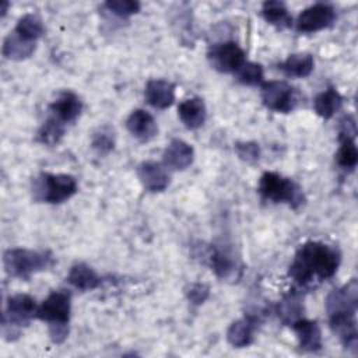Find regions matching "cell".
Listing matches in <instances>:
<instances>
[{
    "label": "cell",
    "mask_w": 358,
    "mask_h": 358,
    "mask_svg": "<svg viewBox=\"0 0 358 358\" xmlns=\"http://www.w3.org/2000/svg\"><path fill=\"white\" fill-rule=\"evenodd\" d=\"M340 263L341 253L337 248L319 241H308L296 249L288 275L299 288H308L331 278Z\"/></svg>",
    "instance_id": "obj_1"
},
{
    "label": "cell",
    "mask_w": 358,
    "mask_h": 358,
    "mask_svg": "<svg viewBox=\"0 0 358 358\" xmlns=\"http://www.w3.org/2000/svg\"><path fill=\"white\" fill-rule=\"evenodd\" d=\"M71 316V294L67 289L52 291L39 305L36 319L48 324L52 343L62 344L69 337Z\"/></svg>",
    "instance_id": "obj_2"
},
{
    "label": "cell",
    "mask_w": 358,
    "mask_h": 358,
    "mask_svg": "<svg viewBox=\"0 0 358 358\" xmlns=\"http://www.w3.org/2000/svg\"><path fill=\"white\" fill-rule=\"evenodd\" d=\"M55 264L50 250H34L27 248H11L3 255V266L7 275L29 280L32 275L49 270Z\"/></svg>",
    "instance_id": "obj_3"
},
{
    "label": "cell",
    "mask_w": 358,
    "mask_h": 358,
    "mask_svg": "<svg viewBox=\"0 0 358 358\" xmlns=\"http://www.w3.org/2000/svg\"><path fill=\"white\" fill-rule=\"evenodd\" d=\"M257 192L266 201L287 204L295 210L305 203V194L296 182L271 171H267L260 176Z\"/></svg>",
    "instance_id": "obj_4"
},
{
    "label": "cell",
    "mask_w": 358,
    "mask_h": 358,
    "mask_svg": "<svg viewBox=\"0 0 358 358\" xmlns=\"http://www.w3.org/2000/svg\"><path fill=\"white\" fill-rule=\"evenodd\" d=\"M77 190V179L70 173L41 172L32 183L34 199L48 204L64 203L71 199Z\"/></svg>",
    "instance_id": "obj_5"
},
{
    "label": "cell",
    "mask_w": 358,
    "mask_h": 358,
    "mask_svg": "<svg viewBox=\"0 0 358 358\" xmlns=\"http://www.w3.org/2000/svg\"><path fill=\"white\" fill-rule=\"evenodd\" d=\"M36 299L28 294H15L8 296L3 313L1 333L7 341L20 337L21 330L36 317Z\"/></svg>",
    "instance_id": "obj_6"
},
{
    "label": "cell",
    "mask_w": 358,
    "mask_h": 358,
    "mask_svg": "<svg viewBox=\"0 0 358 358\" xmlns=\"http://www.w3.org/2000/svg\"><path fill=\"white\" fill-rule=\"evenodd\" d=\"M260 98L267 109L277 113H289L298 105V92L291 84L282 80L263 81Z\"/></svg>",
    "instance_id": "obj_7"
},
{
    "label": "cell",
    "mask_w": 358,
    "mask_h": 358,
    "mask_svg": "<svg viewBox=\"0 0 358 358\" xmlns=\"http://www.w3.org/2000/svg\"><path fill=\"white\" fill-rule=\"evenodd\" d=\"M210 66L220 73L235 74L246 62L245 50L234 41L214 43L207 50Z\"/></svg>",
    "instance_id": "obj_8"
},
{
    "label": "cell",
    "mask_w": 358,
    "mask_h": 358,
    "mask_svg": "<svg viewBox=\"0 0 358 358\" xmlns=\"http://www.w3.org/2000/svg\"><path fill=\"white\" fill-rule=\"evenodd\" d=\"M357 126L352 116L347 115L340 120L338 143L340 147L336 152V164L340 169L350 173L357 168L358 164V148L355 143Z\"/></svg>",
    "instance_id": "obj_9"
},
{
    "label": "cell",
    "mask_w": 358,
    "mask_h": 358,
    "mask_svg": "<svg viewBox=\"0 0 358 358\" xmlns=\"http://www.w3.org/2000/svg\"><path fill=\"white\" fill-rule=\"evenodd\" d=\"M208 263L215 275L222 281H238L242 273V264L234 250L227 245H211L208 250Z\"/></svg>",
    "instance_id": "obj_10"
},
{
    "label": "cell",
    "mask_w": 358,
    "mask_h": 358,
    "mask_svg": "<svg viewBox=\"0 0 358 358\" xmlns=\"http://www.w3.org/2000/svg\"><path fill=\"white\" fill-rule=\"evenodd\" d=\"M336 21V10L327 3H315L296 17L295 27L301 34H312L329 28Z\"/></svg>",
    "instance_id": "obj_11"
},
{
    "label": "cell",
    "mask_w": 358,
    "mask_h": 358,
    "mask_svg": "<svg viewBox=\"0 0 358 358\" xmlns=\"http://www.w3.org/2000/svg\"><path fill=\"white\" fill-rule=\"evenodd\" d=\"M137 178L141 186L150 193L164 192L171 182L169 172L162 162L143 161L137 166Z\"/></svg>",
    "instance_id": "obj_12"
},
{
    "label": "cell",
    "mask_w": 358,
    "mask_h": 358,
    "mask_svg": "<svg viewBox=\"0 0 358 358\" xmlns=\"http://www.w3.org/2000/svg\"><path fill=\"white\" fill-rule=\"evenodd\" d=\"M358 305V284L352 278L343 287L331 289L324 301L327 315L334 312H357Z\"/></svg>",
    "instance_id": "obj_13"
},
{
    "label": "cell",
    "mask_w": 358,
    "mask_h": 358,
    "mask_svg": "<svg viewBox=\"0 0 358 358\" xmlns=\"http://www.w3.org/2000/svg\"><path fill=\"white\" fill-rule=\"evenodd\" d=\"M83 106V101L76 92L63 91L56 96L55 101L50 102L48 110L50 116L56 117L64 124H69L74 123L80 117Z\"/></svg>",
    "instance_id": "obj_14"
},
{
    "label": "cell",
    "mask_w": 358,
    "mask_h": 358,
    "mask_svg": "<svg viewBox=\"0 0 358 358\" xmlns=\"http://www.w3.org/2000/svg\"><path fill=\"white\" fill-rule=\"evenodd\" d=\"M194 150L182 138H173L162 152V164L172 171H183L193 164Z\"/></svg>",
    "instance_id": "obj_15"
},
{
    "label": "cell",
    "mask_w": 358,
    "mask_h": 358,
    "mask_svg": "<svg viewBox=\"0 0 358 358\" xmlns=\"http://www.w3.org/2000/svg\"><path fill=\"white\" fill-rule=\"evenodd\" d=\"M291 327L295 331L299 348L303 352H317L322 350V330L316 320L299 317L291 324Z\"/></svg>",
    "instance_id": "obj_16"
},
{
    "label": "cell",
    "mask_w": 358,
    "mask_h": 358,
    "mask_svg": "<svg viewBox=\"0 0 358 358\" xmlns=\"http://www.w3.org/2000/svg\"><path fill=\"white\" fill-rule=\"evenodd\" d=\"M126 129L141 143H148L158 134L157 122L145 109H134L126 119Z\"/></svg>",
    "instance_id": "obj_17"
},
{
    "label": "cell",
    "mask_w": 358,
    "mask_h": 358,
    "mask_svg": "<svg viewBox=\"0 0 358 358\" xmlns=\"http://www.w3.org/2000/svg\"><path fill=\"white\" fill-rule=\"evenodd\" d=\"M259 317L245 315L242 319L232 322L227 330V341L235 348L249 347L255 340Z\"/></svg>",
    "instance_id": "obj_18"
},
{
    "label": "cell",
    "mask_w": 358,
    "mask_h": 358,
    "mask_svg": "<svg viewBox=\"0 0 358 358\" xmlns=\"http://www.w3.org/2000/svg\"><path fill=\"white\" fill-rule=\"evenodd\" d=\"M144 98L152 108L166 109L175 101V84L162 78L148 80L144 88Z\"/></svg>",
    "instance_id": "obj_19"
},
{
    "label": "cell",
    "mask_w": 358,
    "mask_h": 358,
    "mask_svg": "<svg viewBox=\"0 0 358 358\" xmlns=\"http://www.w3.org/2000/svg\"><path fill=\"white\" fill-rule=\"evenodd\" d=\"M178 116L185 127L190 130L200 129L207 119V108L204 101L199 96L183 99L178 106Z\"/></svg>",
    "instance_id": "obj_20"
},
{
    "label": "cell",
    "mask_w": 358,
    "mask_h": 358,
    "mask_svg": "<svg viewBox=\"0 0 358 358\" xmlns=\"http://www.w3.org/2000/svg\"><path fill=\"white\" fill-rule=\"evenodd\" d=\"M67 282L73 288L85 292L96 289L102 282V277L87 263L77 262L69 270Z\"/></svg>",
    "instance_id": "obj_21"
},
{
    "label": "cell",
    "mask_w": 358,
    "mask_h": 358,
    "mask_svg": "<svg viewBox=\"0 0 358 358\" xmlns=\"http://www.w3.org/2000/svg\"><path fill=\"white\" fill-rule=\"evenodd\" d=\"M313 69L315 60L310 53H292L278 63V70H281L287 77L294 78H305L310 76Z\"/></svg>",
    "instance_id": "obj_22"
},
{
    "label": "cell",
    "mask_w": 358,
    "mask_h": 358,
    "mask_svg": "<svg viewBox=\"0 0 358 358\" xmlns=\"http://www.w3.org/2000/svg\"><path fill=\"white\" fill-rule=\"evenodd\" d=\"M36 43L29 42L24 38H21L17 32L11 31L1 46V53L6 59L14 60V62H21L28 59L34 52H35Z\"/></svg>",
    "instance_id": "obj_23"
},
{
    "label": "cell",
    "mask_w": 358,
    "mask_h": 358,
    "mask_svg": "<svg viewBox=\"0 0 358 358\" xmlns=\"http://www.w3.org/2000/svg\"><path fill=\"white\" fill-rule=\"evenodd\" d=\"M343 106V96L336 87H329L313 99V109L322 119H331Z\"/></svg>",
    "instance_id": "obj_24"
},
{
    "label": "cell",
    "mask_w": 358,
    "mask_h": 358,
    "mask_svg": "<svg viewBox=\"0 0 358 358\" xmlns=\"http://www.w3.org/2000/svg\"><path fill=\"white\" fill-rule=\"evenodd\" d=\"M303 305L302 295L296 291L287 294L278 303L275 305V313L284 324H292L295 320L302 317Z\"/></svg>",
    "instance_id": "obj_25"
},
{
    "label": "cell",
    "mask_w": 358,
    "mask_h": 358,
    "mask_svg": "<svg viewBox=\"0 0 358 358\" xmlns=\"http://www.w3.org/2000/svg\"><path fill=\"white\" fill-rule=\"evenodd\" d=\"M262 15L270 25H274L280 29L289 28L292 25V17L282 1L267 0L262 6Z\"/></svg>",
    "instance_id": "obj_26"
},
{
    "label": "cell",
    "mask_w": 358,
    "mask_h": 358,
    "mask_svg": "<svg viewBox=\"0 0 358 358\" xmlns=\"http://www.w3.org/2000/svg\"><path fill=\"white\" fill-rule=\"evenodd\" d=\"M66 126L67 124L62 123L56 117L48 115L45 122L41 124V127L36 131V140L41 144L48 147L57 145L66 133Z\"/></svg>",
    "instance_id": "obj_27"
},
{
    "label": "cell",
    "mask_w": 358,
    "mask_h": 358,
    "mask_svg": "<svg viewBox=\"0 0 358 358\" xmlns=\"http://www.w3.org/2000/svg\"><path fill=\"white\" fill-rule=\"evenodd\" d=\"M13 31L17 32L21 38L36 43V41L45 34V27L42 20L36 14L28 13L17 21Z\"/></svg>",
    "instance_id": "obj_28"
},
{
    "label": "cell",
    "mask_w": 358,
    "mask_h": 358,
    "mask_svg": "<svg viewBox=\"0 0 358 358\" xmlns=\"http://www.w3.org/2000/svg\"><path fill=\"white\" fill-rule=\"evenodd\" d=\"M91 147L101 155L109 154L115 148V133L109 126L98 127L91 137Z\"/></svg>",
    "instance_id": "obj_29"
},
{
    "label": "cell",
    "mask_w": 358,
    "mask_h": 358,
    "mask_svg": "<svg viewBox=\"0 0 358 358\" xmlns=\"http://www.w3.org/2000/svg\"><path fill=\"white\" fill-rule=\"evenodd\" d=\"M235 78L243 85H260L263 84L264 71L262 64L246 60L245 64L235 73Z\"/></svg>",
    "instance_id": "obj_30"
},
{
    "label": "cell",
    "mask_w": 358,
    "mask_h": 358,
    "mask_svg": "<svg viewBox=\"0 0 358 358\" xmlns=\"http://www.w3.org/2000/svg\"><path fill=\"white\" fill-rule=\"evenodd\" d=\"M108 11L120 18H127L140 11L141 4L136 0H109L103 4Z\"/></svg>",
    "instance_id": "obj_31"
},
{
    "label": "cell",
    "mask_w": 358,
    "mask_h": 358,
    "mask_svg": "<svg viewBox=\"0 0 358 358\" xmlns=\"http://www.w3.org/2000/svg\"><path fill=\"white\" fill-rule=\"evenodd\" d=\"M234 150L238 158L248 164H255L260 158V147L256 141H236Z\"/></svg>",
    "instance_id": "obj_32"
},
{
    "label": "cell",
    "mask_w": 358,
    "mask_h": 358,
    "mask_svg": "<svg viewBox=\"0 0 358 358\" xmlns=\"http://www.w3.org/2000/svg\"><path fill=\"white\" fill-rule=\"evenodd\" d=\"M185 295L192 305H203L210 296V288L204 282H192L185 288Z\"/></svg>",
    "instance_id": "obj_33"
},
{
    "label": "cell",
    "mask_w": 358,
    "mask_h": 358,
    "mask_svg": "<svg viewBox=\"0 0 358 358\" xmlns=\"http://www.w3.org/2000/svg\"><path fill=\"white\" fill-rule=\"evenodd\" d=\"M7 7H8V1H3V4H1V17L7 13Z\"/></svg>",
    "instance_id": "obj_34"
}]
</instances>
